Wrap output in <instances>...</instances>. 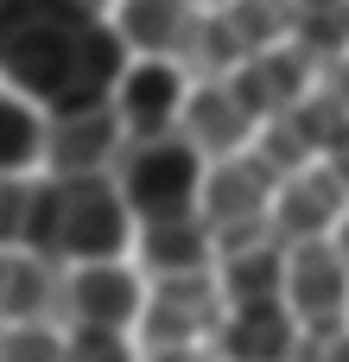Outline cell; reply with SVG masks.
I'll return each mask as SVG.
<instances>
[{
	"label": "cell",
	"mask_w": 349,
	"mask_h": 362,
	"mask_svg": "<svg viewBox=\"0 0 349 362\" xmlns=\"http://www.w3.org/2000/svg\"><path fill=\"white\" fill-rule=\"evenodd\" d=\"M134 51L114 19L83 0H0V83L45 115L114 102Z\"/></svg>",
	"instance_id": "1"
},
{
	"label": "cell",
	"mask_w": 349,
	"mask_h": 362,
	"mask_svg": "<svg viewBox=\"0 0 349 362\" xmlns=\"http://www.w3.org/2000/svg\"><path fill=\"white\" fill-rule=\"evenodd\" d=\"M140 223L114 185V172L102 178H38L32 185V216H25V248L51 267H95V261H121L134 248Z\"/></svg>",
	"instance_id": "2"
},
{
	"label": "cell",
	"mask_w": 349,
	"mask_h": 362,
	"mask_svg": "<svg viewBox=\"0 0 349 362\" xmlns=\"http://www.w3.org/2000/svg\"><path fill=\"white\" fill-rule=\"evenodd\" d=\"M203 178L210 159L184 140V134H159V140H134L114 165V185L134 210V223H172V216H197L203 210Z\"/></svg>",
	"instance_id": "3"
},
{
	"label": "cell",
	"mask_w": 349,
	"mask_h": 362,
	"mask_svg": "<svg viewBox=\"0 0 349 362\" xmlns=\"http://www.w3.org/2000/svg\"><path fill=\"white\" fill-rule=\"evenodd\" d=\"M229 318V299L216 286V274L197 280H159L146 286V312H140V350H178V344H216Z\"/></svg>",
	"instance_id": "4"
},
{
	"label": "cell",
	"mask_w": 349,
	"mask_h": 362,
	"mask_svg": "<svg viewBox=\"0 0 349 362\" xmlns=\"http://www.w3.org/2000/svg\"><path fill=\"white\" fill-rule=\"evenodd\" d=\"M134 146L127 121L114 115V102L102 108H76V115H51L45 134V178H102L121 165V153Z\"/></svg>",
	"instance_id": "5"
},
{
	"label": "cell",
	"mask_w": 349,
	"mask_h": 362,
	"mask_svg": "<svg viewBox=\"0 0 349 362\" xmlns=\"http://www.w3.org/2000/svg\"><path fill=\"white\" fill-rule=\"evenodd\" d=\"M146 312V280L127 261H95V267H70L64 280V318L70 331H140Z\"/></svg>",
	"instance_id": "6"
},
{
	"label": "cell",
	"mask_w": 349,
	"mask_h": 362,
	"mask_svg": "<svg viewBox=\"0 0 349 362\" xmlns=\"http://www.w3.org/2000/svg\"><path fill=\"white\" fill-rule=\"evenodd\" d=\"M191 89L197 83L184 76V64H172V57H134L127 76H121V89H114V115L127 121L134 140H159V134H178Z\"/></svg>",
	"instance_id": "7"
},
{
	"label": "cell",
	"mask_w": 349,
	"mask_h": 362,
	"mask_svg": "<svg viewBox=\"0 0 349 362\" xmlns=\"http://www.w3.org/2000/svg\"><path fill=\"white\" fill-rule=\"evenodd\" d=\"M134 255H140L146 286H159V280H197V274H216L223 242H216V229H210L203 210H197V216H172V223H140Z\"/></svg>",
	"instance_id": "8"
},
{
	"label": "cell",
	"mask_w": 349,
	"mask_h": 362,
	"mask_svg": "<svg viewBox=\"0 0 349 362\" xmlns=\"http://www.w3.org/2000/svg\"><path fill=\"white\" fill-rule=\"evenodd\" d=\"M286 305L299 325L349 318V261L337 255V242H299L286 255Z\"/></svg>",
	"instance_id": "9"
},
{
	"label": "cell",
	"mask_w": 349,
	"mask_h": 362,
	"mask_svg": "<svg viewBox=\"0 0 349 362\" xmlns=\"http://www.w3.org/2000/svg\"><path fill=\"white\" fill-rule=\"evenodd\" d=\"M343 216H349V191H343V178H337L331 165H305V172H292V178L280 185L273 229H280L286 248H299V242H331Z\"/></svg>",
	"instance_id": "10"
},
{
	"label": "cell",
	"mask_w": 349,
	"mask_h": 362,
	"mask_svg": "<svg viewBox=\"0 0 349 362\" xmlns=\"http://www.w3.org/2000/svg\"><path fill=\"white\" fill-rule=\"evenodd\" d=\"M178 134L216 165V159H235V153H254V140H261V121L242 108V95L229 89V83H197L191 89V102H184V121H178Z\"/></svg>",
	"instance_id": "11"
},
{
	"label": "cell",
	"mask_w": 349,
	"mask_h": 362,
	"mask_svg": "<svg viewBox=\"0 0 349 362\" xmlns=\"http://www.w3.org/2000/svg\"><path fill=\"white\" fill-rule=\"evenodd\" d=\"M286 255H292V248L280 242V229L223 248V261H216V286H223L229 312H235V305H280V299H286Z\"/></svg>",
	"instance_id": "12"
},
{
	"label": "cell",
	"mask_w": 349,
	"mask_h": 362,
	"mask_svg": "<svg viewBox=\"0 0 349 362\" xmlns=\"http://www.w3.org/2000/svg\"><path fill=\"white\" fill-rule=\"evenodd\" d=\"M299 331L305 325L292 318L286 299L280 305H235L223 318V331H216V356L223 362H292Z\"/></svg>",
	"instance_id": "13"
},
{
	"label": "cell",
	"mask_w": 349,
	"mask_h": 362,
	"mask_svg": "<svg viewBox=\"0 0 349 362\" xmlns=\"http://www.w3.org/2000/svg\"><path fill=\"white\" fill-rule=\"evenodd\" d=\"M108 19H114V32H121V45L134 57H172L178 64L203 13L191 0H121Z\"/></svg>",
	"instance_id": "14"
},
{
	"label": "cell",
	"mask_w": 349,
	"mask_h": 362,
	"mask_svg": "<svg viewBox=\"0 0 349 362\" xmlns=\"http://www.w3.org/2000/svg\"><path fill=\"white\" fill-rule=\"evenodd\" d=\"M45 134H51V115L0 83V178H38Z\"/></svg>",
	"instance_id": "15"
},
{
	"label": "cell",
	"mask_w": 349,
	"mask_h": 362,
	"mask_svg": "<svg viewBox=\"0 0 349 362\" xmlns=\"http://www.w3.org/2000/svg\"><path fill=\"white\" fill-rule=\"evenodd\" d=\"M0 362H76V350H70V331L57 325H13Z\"/></svg>",
	"instance_id": "16"
},
{
	"label": "cell",
	"mask_w": 349,
	"mask_h": 362,
	"mask_svg": "<svg viewBox=\"0 0 349 362\" xmlns=\"http://www.w3.org/2000/svg\"><path fill=\"white\" fill-rule=\"evenodd\" d=\"M318 95H331V102L349 115V51H337V57L318 64Z\"/></svg>",
	"instance_id": "17"
},
{
	"label": "cell",
	"mask_w": 349,
	"mask_h": 362,
	"mask_svg": "<svg viewBox=\"0 0 349 362\" xmlns=\"http://www.w3.org/2000/svg\"><path fill=\"white\" fill-rule=\"evenodd\" d=\"M146 362H223L216 344H178V350H146Z\"/></svg>",
	"instance_id": "18"
},
{
	"label": "cell",
	"mask_w": 349,
	"mask_h": 362,
	"mask_svg": "<svg viewBox=\"0 0 349 362\" xmlns=\"http://www.w3.org/2000/svg\"><path fill=\"white\" fill-rule=\"evenodd\" d=\"M324 165H331V172L343 178V191H349V134L337 140V146H331V159H324Z\"/></svg>",
	"instance_id": "19"
},
{
	"label": "cell",
	"mask_w": 349,
	"mask_h": 362,
	"mask_svg": "<svg viewBox=\"0 0 349 362\" xmlns=\"http://www.w3.org/2000/svg\"><path fill=\"white\" fill-rule=\"evenodd\" d=\"M331 242H337V255H343V261H349V216H343V223H337V235H331Z\"/></svg>",
	"instance_id": "20"
},
{
	"label": "cell",
	"mask_w": 349,
	"mask_h": 362,
	"mask_svg": "<svg viewBox=\"0 0 349 362\" xmlns=\"http://www.w3.org/2000/svg\"><path fill=\"white\" fill-rule=\"evenodd\" d=\"M197 13H223V6H235V0H191Z\"/></svg>",
	"instance_id": "21"
},
{
	"label": "cell",
	"mask_w": 349,
	"mask_h": 362,
	"mask_svg": "<svg viewBox=\"0 0 349 362\" xmlns=\"http://www.w3.org/2000/svg\"><path fill=\"white\" fill-rule=\"evenodd\" d=\"M83 6H95V13H114V6H121V0H83Z\"/></svg>",
	"instance_id": "22"
},
{
	"label": "cell",
	"mask_w": 349,
	"mask_h": 362,
	"mask_svg": "<svg viewBox=\"0 0 349 362\" xmlns=\"http://www.w3.org/2000/svg\"><path fill=\"white\" fill-rule=\"evenodd\" d=\"M6 331H13V325H6V318H0V350H6Z\"/></svg>",
	"instance_id": "23"
}]
</instances>
